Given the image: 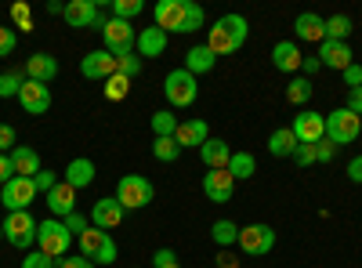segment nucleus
Listing matches in <instances>:
<instances>
[{"instance_id":"obj_31","label":"nucleus","mask_w":362,"mask_h":268,"mask_svg":"<svg viewBox=\"0 0 362 268\" xmlns=\"http://www.w3.org/2000/svg\"><path fill=\"white\" fill-rule=\"evenodd\" d=\"M293 148H297V138H293L290 127L272 131V138H268V153L272 156H293Z\"/></svg>"},{"instance_id":"obj_16","label":"nucleus","mask_w":362,"mask_h":268,"mask_svg":"<svg viewBox=\"0 0 362 268\" xmlns=\"http://www.w3.org/2000/svg\"><path fill=\"white\" fill-rule=\"evenodd\" d=\"M124 214H127V211L119 206V199H116V196H105V199H98L95 206H90V225L112 232V228L124 225Z\"/></svg>"},{"instance_id":"obj_5","label":"nucleus","mask_w":362,"mask_h":268,"mask_svg":"<svg viewBox=\"0 0 362 268\" xmlns=\"http://www.w3.org/2000/svg\"><path fill=\"white\" fill-rule=\"evenodd\" d=\"M163 95L174 109H189L196 98H199V80L181 66V69H170L167 80H163Z\"/></svg>"},{"instance_id":"obj_55","label":"nucleus","mask_w":362,"mask_h":268,"mask_svg":"<svg viewBox=\"0 0 362 268\" xmlns=\"http://www.w3.org/2000/svg\"><path fill=\"white\" fill-rule=\"evenodd\" d=\"M348 177H351L355 185H362V156H355V160L348 163Z\"/></svg>"},{"instance_id":"obj_12","label":"nucleus","mask_w":362,"mask_h":268,"mask_svg":"<svg viewBox=\"0 0 362 268\" xmlns=\"http://www.w3.org/2000/svg\"><path fill=\"white\" fill-rule=\"evenodd\" d=\"M37 199V182L33 177H11L8 185H0V203L11 211H29V203Z\"/></svg>"},{"instance_id":"obj_51","label":"nucleus","mask_w":362,"mask_h":268,"mask_svg":"<svg viewBox=\"0 0 362 268\" xmlns=\"http://www.w3.org/2000/svg\"><path fill=\"white\" fill-rule=\"evenodd\" d=\"M11 177H15V167H11V156H4V153H0V185H8V182H11Z\"/></svg>"},{"instance_id":"obj_1","label":"nucleus","mask_w":362,"mask_h":268,"mask_svg":"<svg viewBox=\"0 0 362 268\" xmlns=\"http://www.w3.org/2000/svg\"><path fill=\"white\" fill-rule=\"evenodd\" d=\"M247 33H250V25L243 15H225L218 18L214 25H210V37H206V47L214 58H225V54H235L239 47L247 44Z\"/></svg>"},{"instance_id":"obj_48","label":"nucleus","mask_w":362,"mask_h":268,"mask_svg":"<svg viewBox=\"0 0 362 268\" xmlns=\"http://www.w3.org/2000/svg\"><path fill=\"white\" fill-rule=\"evenodd\" d=\"M11 18H15V25L22 29V33H29V29H33V22H29V4H15V8H11Z\"/></svg>"},{"instance_id":"obj_58","label":"nucleus","mask_w":362,"mask_h":268,"mask_svg":"<svg viewBox=\"0 0 362 268\" xmlns=\"http://www.w3.org/2000/svg\"><path fill=\"white\" fill-rule=\"evenodd\" d=\"M0 243H4V221H0Z\"/></svg>"},{"instance_id":"obj_28","label":"nucleus","mask_w":362,"mask_h":268,"mask_svg":"<svg viewBox=\"0 0 362 268\" xmlns=\"http://www.w3.org/2000/svg\"><path fill=\"white\" fill-rule=\"evenodd\" d=\"M214 62H218V58L210 54V47H206V44H196V47H189V54H185V69H189L192 76L210 73V69H214Z\"/></svg>"},{"instance_id":"obj_44","label":"nucleus","mask_w":362,"mask_h":268,"mask_svg":"<svg viewBox=\"0 0 362 268\" xmlns=\"http://www.w3.org/2000/svg\"><path fill=\"white\" fill-rule=\"evenodd\" d=\"M119 73H124L127 80H134L141 73V58L138 54H124V58H119Z\"/></svg>"},{"instance_id":"obj_15","label":"nucleus","mask_w":362,"mask_h":268,"mask_svg":"<svg viewBox=\"0 0 362 268\" xmlns=\"http://www.w3.org/2000/svg\"><path fill=\"white\" fill-rule=\"evenodd\" d=\"M18 105L29 116H44L51 109V87L47 83H37V80H25L22 91H18Z\"/></svg>"},{"instance_id":"obj_36","label":"nucleus","mask_w":362,"mask_h":268,"mask_svg":"<svg viewBox=\"0 0 362 268\" xmlns=\"http://www.w3.org/2000/svg\"><path fill=\"white\" fill-rule=\"evenodd\" d=\"M131 95V80L124 76V73H112L109 80H105V98L109 102H124Z\"/></svg>"},{"instance_id":"obj_14","label":"nucleus","mask_w":362,"mask_h":268,"mask_svg":"<svg viewBox=\"0 0 362 268\" xmlns=\"http://www.w3.org/2000/svg\"><path fill=\"white\" fill-rule=\"evenodd\" d=\"M112 73H119V58H112L105 47L102 51H87L80 58V76L83 80H109Z\"/></svg>"},{"instance_id":"obj_38","label":"nucleus","mask_w":362,"mask_h":268,"mask_svg":"<svg viewBox=\"0 0 362 268\" xmlns=\"http://www.w3.org/2000/svg\"><path fill=\"white\" fill-rule=\"evenodd\" d=\"M141 11H145L141 0H112V18H119V22H131V18H138Z\"/></svg>"},{"instance_id":"obj_25","label":"nucleus","mask_w":362,"mask_h":268,"mask_svg":"<svg viewBox=\"0 0 362 268\" xmlns=\"http://www.w3.org/2000/svg\"><path fill=\"white\" fill-rule=\"evenodd\" d=\"M206 138H210L206 120H181V124H177V131H174V141H177L181 148H199Z\"/></svg>"},{"instance_id":"obj_49","label":"nucleus","mask_w":362,"mask_h":268,"mask_svg":"<svg viewBox=\"0 0 362 268\" xmlns=\"http://www.w3.org/2000/svg\"><path fill=\"white\" fill-rule=\"evenodd\" d=\"M11 148H15V127L11 124H0V153L11 156Z\"/></svg>"},{"instance_id":"obj_32","label":"nucleus","mask_w":362,"mask_h":268,"mask_svg":"<svg viewBox=\"0 0 362 268\" xmlns=\"http://www.w3.org/2000/svg\"><path fill=\"white\" fill-rule=\"evenodd\" d=\"M312 91H315V87H312L308 76H293V80L286 83V102H290V105H305V102L312 98Z\"/></svg>"},{"instance_id":"obj_11","label":"nucleus","mask_w":362,"mask_h":268,"mask_svg":"<svg viewBox=\"0 0 362 268\" xmlns=\"http://www.w3.org/2000/svg\"><path fill=\"white\" fill-rule=\"evenodd\" d=\"M66 22L73 25V29H105V15H102V8L95 4V0H69L66 4Z\"/></svg>"},{"instance_id":"obj_7","label":"nucleus","mask_w":362,"mask_h":268,"mask_svg":"<svg viewBox=\"0 0 362 268\" xmlns=\"http://www.w3.org/2000/svg\"><path fill=\"white\" fill-rule=\"evenodd\" d=\"M37 218L29 214V211H11L4 218V240L18 250H29V247H37Z\"/></svg>"},{"instance_id":"obj_57","label":"nucleus","mask_w":362,"mask_h":268,"mask_svg":"<svg viewBox=\"0 0 362 268\" xmlns=\"http://www.w3.org/2000/svg\"><path fill=\"white\" fill-rule=\"evenodd\" d=\"M47 15H66V4H58V0H51V4H47Z\"/></svg>"},{"instance_id":"obj_24","label":"nucleus","mask_w":362,"mask_h":268,"mask_svg":"<svg viewBox=\"0 0 362 268\" xmlns=\"http://www.w3.org/2000/svg\"><path fill=\"white\" fill-rule=\"evenodd\" d=\"M58 76V62L47 51H37L25 58V80H37V83H51Z\"/></svg>"},{"instance_id":"obj_23","label":"nucleus","mask_w":362,"mask_h":268,"mask_svg":"<svg viewBox=\"0 0 362 268\" xmlns=\"http://www.w3.org/2000/svg\"><path fill=\"white\" fill-rule=\"evenodd\" d=\"M167 51V33L160 25H148L138 33V44H134V54L138 58H160Z\"/></svg>"},{"instance_id":"obj_9","label":"nucleus","mask_w":362,"mask_h":268,"mask_svg":"<svg viewBox=\"0 0 362 268\" xmlns=\"http://www.w3.org/2000/svg\"><path fill=\"white\" fill-rule=\"evenodd\" d=\"M235 247L243 250L247 257H261V254H268L272 247H276V228L261 225V221L243 225V228H239V243H235Z\"/></svg>"},{"instance_id":"obj_19","label":"nucleus","mask_w":362,"mask_h":268,"mask_svg":"<svg viewBox=\"0 0 362 268\" xmlns=\"http://www.w3.org/2000/svg\"><path fill=\"white\" fill-rule=\"evenodd\" d=\"M300 62H305V54H300L297 40H279L276 47H272V66H276L279 73L297 76L300 73Z\"/></svg>"},{"instance_id":"obj_33","label":"nucleus","mask_w":362,"mask_h":268,"mask_svg":"<svg viewBox=\"0 0 362 268\" xmlns=\"http://www.w3.org/2000/svg\"><path fill=\"white\" fill-rule=\"evenodd\" d=\"M22 83H25V69H8V73H0V98H18Z\"/></svg>"},{"instance_id":"obj_52","label":"nucleus","mask_w":362,"mask_h":268,"mask_svg":"<svg viewBox=\"0 0 362 268\" xmlns=\"http://www.w3.org/2000/svg\"><path fill=\"white\" fill-rule=\"evenodd\" d=\"M348 109L355 116H362V87H351V91H348Z\"/></svg>"},{"instance_id":"obj_56","label":"nucleus","mask_w":362,"mask_h":268,"mask_svg":"<svg viewBox=\"0 0 362 268\" xmlns=\"http://www.w3.org/2000/svg\"><path fill=\"white\" fill-rule=\"evenodd\" d=\"M322 66H319V58H305V62H300V73L305 76H312V73H319Z\"/></svg>"},{"instance_id":"obj_10","label":"nucleus","mask_w":362,"mask_h":268,"mask_svg":"<svg viewBox=\"0 0 362 268\" xmlns=\"http://www.w3.org/2000/svg\"><path fill=\"white\" fill-rule=\"evenodd\" d=\"M185 22H189V8L185 0H160L153 8V25H160L163 33H185Z\"/></svg>"},{"instance_id":"obj_4","label":"nucleus","mask_w":362,"mask_h":268,"mask_svg":"<svg viewBox=\"0 0 362 268\" xmlns=\"http://www.w3.org/2000/svg\"><path fill=\"white\" fill-rule=\"evenodd\" d=\"M153 196H156V189L145 174H124L116 182V199H119L124 211H141V206L153 203Z\"/></svg>"},{"instance_id":"obj_34","label":"nucleus","mask_w":362,"mask_h":268,"mask_svg":"<svg viewBox=\"0 0 362 268\" xmlns=\"http://www.w3.org/2000/svg\"><path fill=\"white\" fill-rule=\"evenodd\" d=\"M177 116L170 112V109H160V112H153V134L156 138H174V131H177Z\"/></svg>"},{"instance_id":"obj_39","label":"nucleus","mask_w":362,"mask_h":268,"mask_svg":"<svg viewBox=\"0 0 362 268\" xmlns=\"http://www.w3.org/2000/svg\"><path fill=\"white\" fill-rule=\"evenodd\" d=\"M22 268H58V261H54V257H47V254H40V250H25Z\"/></svg>"},{"instance_id":"obj_53","label":"nucleus","mask_w":362,"mask_h":268,"mask_svg":"<svg viewBox=\"0 0 362 268\" xmlns=\"http://www.w3.org/2000/svg\"><path fill=\"white\" fill-rule=\"evenodd\" d=\"M58 268H95V261H87V257H62Z\"/></svg>"},{"instance_id":"obj_17","label":"nucleus","mask_w":362,"mask_h":268,"mask_svg":"<svg viewBox=\"0 0 362 268\" xmlns=\"http://www.w3.org/2000/svg\"><path fill=\"white\" fill-rule=\"evenodd\" d=\"M315 58H319V66H326V69H337V73H344V69L355 62V54H351V47H348L344 40H322Z\"/></svg>"},{"instance_id":"obj_29","label":"nucleus","mask_w":362,"mask_h":268,"mask_svg":"<svg viewBox=\"0 0 362 268\" xmlns=\"http://www.w3.org/2000/svg\"><path fill=\"white\" fill-rule=\"evenodd\" d=\"M210 240H214L221 250L235 247V243H239V225H235V221H228V218H218L214 225H210Z\"/></svg>"},{"instance_id":"obj_40","label":"nucleus","mask_w":362,"mask_h":268,"mask_svg":"<svg viewBox=\"0 0 362 268\" xmlns=\"http://www.w3.org/2000/svg\"><path fill=\"white\" fill-rule=\"evenodd\" d=\"M185 8H189V22H185V33H196V29H203V22H206L203 8L196 4V0H185Z\"/></svg>"},{"instance_id":"obj_47","label":"nucleus","mask_w":362,"mask_h":268,"mask_svg":"<svg viewBox=\"0 0 362 268\" xmlns=\"http://www.w3.org/2000/svg\"><path fill=\"white\" fill-rule=\"evenodd\" d=\"M62 221H66V228H69L73 235H80V232H87V228H90V218H83L80 211H73V214H69V218H62Z\"/></svg>"},{"instance_id":"obj_41","label":"nucleus","mask_w":362,"mask_h":268,"mask_svg":"<svg viewBox=\"0 0 362 268\" xmlns=\"http://www.w3.org/2000/svg\"><path fill=\"white\" fill-rule=\"evenodd\" d=\"M15 44H18V33L11 25H0V58H8L15 51Z\"/></svg>"},{"instance_id":"obj_46","label":"nucleus","mask_w":362,"mask_h":268,"mask_svg":"<svg viewBox=\"0 0 362 268\" xmlns=\"http://www.w3.org/2000/svg\"><path fill=\"white\" fill-rule=\"evenodd\" d=\"M33 182H37V192H44V196H47V192H51V189H54V185H58V174H54V170H47V167H44V170H40V174H37V177H33Z\"/></svg>"},{"instance_id":"obj_18","label":"nucleus","mask_w":362,"mask_h":268,"mask_svg":"<svg viewBox=\"0 0 362 268\" xmlns=\"http://www.w3.org/2000/svg\"><path fill=\"white\" fill-rule=\"evenodd\" d=\"M235 192V177L228 170H206L203 174V196L210 203H228Z\"/></svg>"},{"instance_id":"obj_50","label":"nucleus","mask_w":362,"mask_h":268,"mask_svg":"<svg viewBox=\"0 0 362 268\" xmlns=\"http://www.w3.org/2000/svg\"><path fill=\"white\" fill-rule=\"evenodd\" d=\"M341 76H344V87H348V91H351V87H362V66H358V62H351Z\"/></svg>"},{"instance_id":"obj_54","label":"nucleus","mask_w":362,"mask_h":268,"mask_svg":"<svg viewBox=\"0 0 362 268\" xmlns=\"http://www.w3.org/2000/svg\"><path fill=\"white\" fill-rule=\"evenodd\" d=\"M214 261H218V268H239V257H235L232 250H221Z\"/></svg>"},{"instance_id":"obj_13","label":"nucleus","mask_w":362,"mask_h":268,"mask_svg":"<svg viewBox=\"0 0 362 268\" xmlns=\"http://www.w3.org/2000/svg\"><path fill=\"white\" fill-rule=\"evenodd\" d=\"M290 131H293V138L300 145H315V141L326 138V116L315 112V109H305V112H297V120L290 124Z\"/></svg>"},{"instance_id":"obj_8","label":"nucleus","mask_w":362,"mask_h":268,"mask_svg":"<svg viewBox=\"0 0 362 268\" xmlns=\"http://www.w3.org/2000/svg\"><path fill=\"white\" fill-rule=\"evenodd\" d=\"M102 40H105V51L112 58H124V54H134V44H138V33L131 22H119V18H109L105 29H102Z\"/></svg>"},{"instance_id":"obj_2","label":"nucleus","mask_w":362,"mask_h":268,"mask_svg":"<svg viewBox=\"0 0 362 268\" xmlns=\"http://www.w3.org/2000/svg\"><path fill=\"white\" fill-rule=\"evenodd\" d=\"M69 247H73V232L66 228V221L44 218V221L37 225V250H40V254L62 261V257H69Z\"/></svg>"},{"instance_id":"obj_27","label":"nucleus","mask_w":362,"mask_h":268,"mask_svg":"<svg viewBox=\"0 0 362 268\" xmlns=\"http://www.w3.org/2000/svg\"><path fill=\"white\" fill-rule=\"evenodd\" d=\"M66 185H73L76 192L80 189H87L90 182H95V160H87V156H76V160H69V167H66V177H62Z\"/></svg>"},{"instance_id":"obj_6","label":"nucleus","mask_w":362,"mask_h":268,"mask_svg":"<svg viewBox=\"0 0 362 268\" xmlns=\"http://www.w3.org/2000/svg\"><path fill=\"white\" fill-rule=\"evenodd\" d=\"M358 134H362V116H355L348 105L326 112V138L334 145H351Z\"/></svg>"},{"instance_id":"obj_22","label":"nucleus","mask_w":362,"mask_h":268,"mask_svg":"<svg viewBox=\"0 0 362 268\" xmlns=\"http://www.w3.org/2000/svg\"><path fill=\"white\" fill-rule=\"evenodd\" d=\"M293 33H297V40H305V44H322L326 40V18H319L315 11L297 15Z\"/></svg>"},{"instance_id":"obj_37","label":"nucleus","mask_w":362,"mask_h":268,"mask_svg":"<svg viewBox=\"0 0 362 268\" xmlns=\"http://www.w3.org/2000/svg\"><path fill=\"white\" fill-rule=\"evenodd\" d=\"M153 156H156L160 163H174V160L181 156V145H177L174 138H153Z\"/></svg>"},{"instance_id":"obj_21","label":"nucleus","mask_w":362,"mask_h":268,"mask_svg":"<svg viewBox=\"0 0 362 268\" xmlns=\"http://www.w3.org/2000/svg\"><path fill=\"white\" fill-rule=\"evenodd\" d=\"M47 211L62 221V218H69L73 211H76V189L73 185H66V182H58L51 192H47Z\"/></svg>"},{"instance_id":"obj_45","label":"nucleus","mask_w":362,"mask_h":268,"mask_svg":"<svg viewBox=\"0 0 362 268\" xmlns=\"http://www.w3.org/2000/svg\"><path fill=\"white\" fill-rule=\"evenodd\" d=\"M153 268H181V261H177V254H174V250H167V247H163V250H156V254H153Z\"/></svg>"},{"instance_id":"obj_42","label":"nucleus","mask_w":362,"mask_h":268,"mask_svg":"<svg viewBox=\"0 0 362 268\" xmlns=\"http://www.w3.org/2000/svg\"><path fill=\"white\" fill-rule=\"evenodd\" d=\"M293 163H297V167H312V163H315V145H300V141H297Z\"/></svg>"},{"instance_id":"obj_43","label":"nucleus","mask_w":362,"mask_h":268,"mask_svg":"<svg viewBox=\"0 0 362 268\" xmlns=\"http://www.w3.org/2000/svg\"><path fill=\"white\" fill-rule=\"evenodd\" d=\"M337 156V145L329 141V138H322V141H315V163H329Z\"/></svg>"},{"instance_id":"obj_3","label":"nucleus","mask_w":362,"mask_h":268,"mask_svg":"<svg viewBox=\"0 0 362 268\" xmlns=\"http://www.w3.org/2000/svg\"><path fill=\"white\" fill-rule=\"evenodd\" d=\"M76 243H80V257L95 261V264H112L116 254H119V247H116L112 235H109L105 228H95V225H90L87 232H80Z\"/></svg>"},{"instance_id":"obj_20","label":"nucleus","mask_w":362,"mask_h":268,"mask_svg":"<svg viewBox=\"0 0 362 268\" xmlns=\"http://www.w3.org/2000/svg\"><path fill=\"white\" fill-rule=\"evenodd\" d=\"M199 160H203L206 170H225L228 160H232V148H228L225 138H206V141L199 145Z\"/></svg>"},{"instance_id":"obj_26","label":"nucleus","mask_w":362,"mask_h":268,"mask_svg":"<svg viewBox=\"0 0 362 268\" xmlns=\"http://www.w3.org/2000/svg\"><path fill=\"white\" fill-rule=\"evenodd\" d=\"M11 167H15V177H37L44 170L37 148H29V145H15L11 148Z\"/></svg>"},{"instance_id":"obj_30","label":"nucleus","mask_w":362,"mask_h":268,"mask_svg":"<svg viewBox=\"0 0 362 268\" xmlns=\"http://www.w3.org/2000/svg\"><path fill=\"white\" fill-rule=\"evenodd\" d=\"M235 182H247V177H254L257 174V160L250 156V153H232V160H228V167H225Z\"/></svg>"},{"instance_id":"obj_35","label":"nucleus","mask_w":362,"mask_h":268,"mask_svg":"<svg viewBox=\"0 0 362 268\" xmlns=\"http://www.w3.org/2000/svg\"><path fill=\"white\" fill-rule=\"evenodd\" d=\"M351 18L348 15H334V18H326V40H344L348 44V37H351Z\"/></svg>"}]
</instances>
